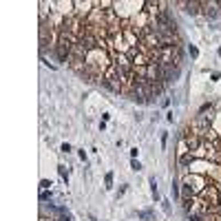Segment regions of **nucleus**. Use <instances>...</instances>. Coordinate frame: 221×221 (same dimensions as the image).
I'll return each instance as SVG.
<instances>
[{
  "label": "nucleus",
  "mask_w": 221,
  "mask_h": 221,
  "mask_svg": "<svg viewBox=\"0 0 221 221\" xmlns=\"http://www.w3.org/2000/svg\"><path fill=\"white\" fill-rule=\"evenodd\" d=\"M201 11H204L206 18H219L221 16L219 2H201Z\"/></svg>",
  "instance_id": "f257e3e1"
},
{
  "label": "nucleus",
  "mask_w": 221,
  "mask_h": 221,
  "mask_svg": "<svg viewBox=\"0 0 221 221\" xmlns=\"http://www.w3.org/2000/svg\"><path fill=\"white\" fill-rule=\"evenodd\" d=\"M130 166H133V170H142V164L135 162V159H133V164H130Z\"/></svg>",
  "instance_id": "7ed1b4c3"
},
{
  "label": "nucleus",
  "mask_w": 221,
  "mask_h": 221,
  "mask_svg": "<svg viewBox=\"0 0 221 221\" xmlns=\"http://www.w3.org/2000/svg\"><path fill=\"white\" fill-rule=\"evenodd\" d=\"M184 7H186V11H188V13H197V11L201 9V2H186Z\"/></svg>",
  "instance_id": "f03ea898"
},
{
  "label": "nucleus",
  "mask_w": 221,
  "mask_h": 221,
  "mask_svg": "<svg viewBox=\"0 0 221 221\" xmlns=\"http://www.w3.org/2000/svg\"><path fill=\"white\" fill-rule=\"evenodd\" d=\"M40 199H42V201H44V199H51V192H42V195H40Z\"/></svg>",
  "instance_id": "423d86ee"
},
{
  "label": "nucleus",
  "mask_w": 221,
  "mask_h": 221,
  "mask_svg": "<svg viewBox=\"0 0 221 221\" xmlns=\"http://www.w3.org/2000/svg\"><path fill=\"white\" fill-rule=\"evenodd\" d=\"M190 55H192V58H197V55H199V51H197L195 47H190Z\"/></svg>",
  "instance_id": "39448f33"
},
{
  "label": "nucleus",
  "mask_w": 221,
  "mask_h": 221,
  "mask_svg": "<svg viewBox=\"0 0 221 221\" xmlns=\"http://www.w3.org/2000/svg\"><path fill=\"white\" fill-rule=\"evenodd\" d=\"M111 184H113V175H111V172H109V175H106V186L111 188Z\"/></svg>",
  "instance_id": "20e7f679"
}]
</instances>
